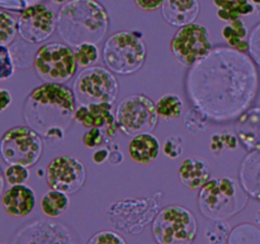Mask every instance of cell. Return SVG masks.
<instances>
[{
  "mask_svg": "<svg viewBox=\"0 0 260 244\" xmlns=\"http://www.w3.org/2000/svg\"><path fill=\"white\" fill-rule=\"evenodd\" d=\"M147 50L139 30H118L108 37L103 47L107 68L119 75H131L142 68Z\"/></svg>",
  "mask_w": 260,
  "mask_h": 244,
  "instance_id": "5",
  "label": "cell"
},
{
  "mask_svg": "<svg viewBox=\"0 0 260 244\" xmlns=\"http://www.w3.org/2000/svg\"><path fill=\"white\" fill-rule=\"evenodd\" d=\"M18 32V20L4 9L0 13V45L8 46L14 41Z\"/></svg>",
  "mask_w": 260,
  "mask_h": 244,
  "instance_id": "30",
  "label": "cell"
},
{
  "mask_svg": "<svg viewBox=\"0 0 260 244\" xmlns=\"http://www.w3.org/2000/svg\"><path fill=\"white\" fill-rule=\"evenodd\" d=\"M180 182L189 190H201L211 179V168L201 157H188L178 169Z\"/></svg>",
  "mask_w": 260,
  "mask_h": 244,
  "instance_id": "18",
  "label": "cell"
},
{
  "mask_svg": "<svg viewBox=\"0 0 260 244\" xmlns=\"http://www.w3.org/2000/svg\"><path fill=\"white\" fill-rule=\"evenodd\" d=\"M5 212L13 218H24L29 215L36 206L35 190L25 185L10 186L2 197Z\"/></svg>",
  "mask_w": 260,
  "mask_h": 244,
  "instance_id": "16",
  "label": "cell"
},
{
  "mask_svg": "<svg viewBox=\"0 0 260 244\" xmlns=\"http://www.w3.org/2000/svg\"><path fill=\"white\" fill-rule=\"evenodd\" d=\"M157 244H159V243H157Z\"/></svg>",
  "mask_w": 260,
  "mask_h": 244,
  "instance_id": "46",
  "label": "cell"
},
{
  "mask_svg": "<svg viewBox=\"0 0 260 244\" xmlns=\"http://www.w3.org/2000/svg\"><path fill=\"white\" fill-rule=\"evenodd\" d=\"M156 109L159 117L162 119H177L182 116L183 112V101L178 94L169 93L160 97L156 102Z\"/></svg>",
  "mask_w": 260,
  "mask_h": 244,
  "instance_id": "25",
  "label": "cell"
},
{
  "mask_svg": "<svg viewBox=\"0 0 260 244\" xmlns=\"http://www.w3.org/2000/svg\"><path fill=\"white\" fill-rule=\"evenodd\" d=\"M210 122L211 118L208 114L197 106L190 107L184 114V125L188 132L192 135H201L207 131Z\"/></svg>",
  "mask_w": 260,
  "mask_h": 244,
  "instance_id": "27",
  "label": "cell"
},
{
  "mask_svg": "<svg viewBox=\"0 0 260 244\" xmlns=\"http://www.w3.org/2000/svg\"><path fill=\"white\" fill-rule=\"evenodd\" d=\"M184 140L179 135H172L165 139L162 145V152L170 159H178L184 151Z\"/></svg>",
  "mask_w": 260,
  "mask_h": 244,
  "instance_id": "35",
  "label": "cell"
},
{
  "mask_svg": "<svg viewBox=\"0 0 260 244\" xmlns=\"http://www.w3.org/2000/svg\"><path fill=\"white\" fill-rule=\"evenodd\" d=\"M74 52H75L78 65L84 69L91 68V66L95 65L99 60V56H101L96 43L91 42L81 43L78 47L74 48Z\"/></svg>",
  "mask_w": 260,
  "mask_h": 244,
  "instance_id": "29",
  "label": "cell"
},
{
  "mask_svg": "<svg viewBox=\"0 0 260 244\" xmlns=\"http://www.w3.org/2000/svg\"><path fill=\"white\" fill-rule=\"evenodd\" d=\"M75 121L88 129H102L109 142L116 137L118 130L116 116L112 112V104L109 103L79 104L75 112Z\"/></svg>",
  "mask_w": 260,
  "mask_h": 244,
  "instance_id": "15",
  "label": "cell"
},
{
  "mask_svg": "<svg viewBox=\"0 0 260 244\" xmlns=\"http://www.w3.org/2000/svg\"><path fill=\"white\" fill-rule=\"evenodd\" d=\"M108 28V14L96 0H69L57 14L58 35L74 48L85 42H101Z\"/></svg>",
  "mask_w": 260,
  "mask_h": 244,
  "instance_id": "3",
  "label": "cell"
},
{
  "mask_svg": "<svg viewBox=\"0 0 260 244\" xmlns=\"http://www.w3.org/2000/svg\"><path fill=\"white\" fill-rule=\"evenodd\" d=\"M135 4L145 12H154V10L160 9L164 4L165 0H134Z\"/></svg>",
  "mask_w": 260,
  "mask_h": 244,
  "instance_id": "38",
  "label": "cell"
},
{
  "mask_svg": "<svg viewBox=\"0 0 260 244\" xmlns=\"http://www.w3.org/2000/svg\"><path fill=\"white\" fill-rule=\"evenodd\" d=\"M231 228L226 220H211L205 228V239L208 244L228 243Z\"/></svg>",
  "mask_w": 260,
  "mask_h": 244,
  "instance_id": "28",
  "label": "cell"
},
{
  "mask_svg": "<svg viewBox=\"0 0 260 244\" xmlns=\"http://www.w3.org/2000/svg\"><path fill=\"white\" fill-rule=\"evenodd\" d=\"M218 8L217 17L225 22H233L241 15H250L255 12V5L250 0H213Z\"/></svg>",
  "mask_w": 260,
  "mask_h": 244,
  "instance_id": "22",
  "label": "cell"
},
{
  "mask_svg": "<svg viewBox=\"0 0 260 244\" xmlns=\"http://www.w3.org/2000/svg\"><path fill=\"white\" fill-rule=\"evenodd\" d=\"M170 51L180 65L193 68L212 51L210 32L200 23L183 25L170 42Z\"/></svg>",
  "mask_w": 260,
  "mask_h": 244,
  "instance_id": "11",
  "label": "cell"
},
{
  "mask_svg": "<svg viewBox=\"0 0 260 244\" xmlns=\"http://www.w3.org/2000/svg\"><path fill=\"white\" fill-rule=\"evenodd\" d=\"M197 230L196 216L180 205L165 206L152 221V235L159 244H192Z\"/></svg>",
  "mask_w": 260,
  "mask_h": 244,
  "instance_id": "6",
  "label": "cell"
},
{
  "mask_svg": "<svg viewBox=\"0 0 260 244\" xmlns=\"http://www.w3.org/2000/svg\"><path fill=\"white\" fill-rule=\"evenodd\" d=\"M160 198H161V192H156L145 198H134V200L128 198V200L114 202L107 212L108 220L118 230L134 234L140 233L145 228V225L149 224L151 219L156 215L137 212L159 210Z\"/></svg>",
  "mask_w": 260,
  "mask_h": 244,
  "instance_id": "12",
  "label": "cell"
},
{
  "mask_svg": "<svg viewBox=\"0 0 260 244\" xmlns=\"http://www.w3.org/2000/svg\"><path fill=\"white\" fill-rule=\"evenodd\" d=\"M251 3H253L254 5H256V7H260V0H250Z\"/></svg>",
  "mask_w": 260,
  "mask_h": 244,
  "instance_id": "44",
  "label": "cell"
},
{
  "mask_svg": "<svg viewBox=\"0 0 260 244\" xmlns=\"http://www.w3.org/2000/svg\"><path fill=\"white\" fill-rule=\"evenodd\" d=\"M239 139L236 135L223 131L221 134H215L211 136L210 149L216 154H220L223 150H235L239 146Z\"/></svg>",
  "mask_w": 260,
  "mask_h": 244,
  "instance_id": "31",
  "label": "cell"
},
{
  "mask_svg": "<svg viewBox=\"0 0 260 244\" xmlns=\"http://www.w3.org/2000/svg\"><path fill=\"white\" fill-rule=\"evenodd\" d=\"M88 244H127L121 234L113 230H102L94 234Z\"/></svg>",
  "mask_w": 260,
  "mask_h": 244,
  "instance_id": "36",
  "label": "cell"
},
{
  "mask_svg": "<svg viewBox=\"0 0 260 244\" xmlns=\"http://www.w3.org/2000/svg\"><path fill=\"white\" fill-rule=\"evenodd\" d=\"M3 175L9 186L24 185L29 178V170H28V167H24V165L9 164L5 168Z\"/></svg>",
  "mask_w": 260,
  "mask_h": 244,
  "instance_id": "32",
  "label": "cell"
},
{
  "mask_svg": "<svg viewBox=\"0 0 260 244\" xmlns=\"http://www.w3.org/2000/svg\"><path fill=\"white\" fill-rule=\"evenodd\" d=\"M81 141L89 149H96V147L104 146V144L108 145L111 142L107 139L106 134L102 129L98 127H93V129H89V131H86L85 134L81 137Z\"/></svg>",
  "mask_w": 260,
  "mask_h": 244,
  "instance_id": "34",
  "label": "cell"
},
{
  "mask_svg": "<svg viewBox=\"0 0 260 244\" xmlns=\"http://www.w3.org/2000/svg\"><path fill=\"white\" fill-rule=\"evenodd\" d=\"M57 28V17L45 4L28 5L18 18V33L29 43H41Z\"/></svg>",
  "mask_w": 260,
  "mask_h": 244,
  "instance_id": "14",
  "label": "cell"
},
{
  "mask_svg": "<svg viewBox=\"0 0 260 244\" xmlns=\"http://www.w3.org/2000/svg\"><path fill=\"white\" fill-rule=\"evenodd\" d=\"M117 126L127 136H137L154 131L159 121L156 103L144 94H132L116 107Z\"/></svg>",
  "mask_w": 260,
  "mask_h": 244,
  "instance_id": "8",
  "label": "cell"
},
{
  "mask_svg": "<svg viewBox=\"0 0 260 244\" xmlns=\"http://www.w3.org/2000/svg\"><path fill=\"white\" fill-rule=\"evenodd\" d=\"M255 223L258 224V226L260 228V206H259L258 210H256V212H255Z\"/></svg>",
  "mask_w": 260,
  "mask_h": 244,
  "instance_id": "42",
  "label": "cell"
},
{
  "mask_svg": "<svg viewBox=\"0 0 260 244\" xmlns=\"http://www.w3.org/2000/svg\"><path fill=\"white\" fill-rule=\"evenodd\" d=\"M239 177L248 195L260 201V151L246 155L240 165Z\"/></svg>",
  "mask_w": 260,
  "mask_h": 244,
  "instance_id": "21",
  "label": "cell"
},
{
  "mask_svg": "<svg viewBox=\"0 0 260 244\" xmlns=\"http://www.w3.org/2000/svg\"><path fill=\"white\" fill-rule=\"evenodd\" d=\"M45 175L50 190L73 195L81 190L85 183L86 170L76 157L60 155L48 163Z\"/></svg>",
  "mask_w": 260,
  "mask_h": 244,
  "instance_id": "13",
  "label": "cell"
},
{
  "mask_svg": "<svg viewBox=\"0 0 260 244\" xmlns=\"http://www.w3.org/2000/svg\"><path fill=\"white\" fill-rule=\"evenodd\" d=\"M37 175H38V177H41V175H43V170H42V169H38Z\"/></svg>",
  "mask_w": 260,
  "mask_h": 244,
  "instance_id": "45",
  "label": "cell"
},
{
  "mask_svg": "<svg viewBox=\"0 0 260 244\" xmlns=\"http://www.w3.org/2000/svg\"><path fill=\"white\" fill-rule=\"evenodd\" d=\"M249 53L254 63L260 66V23L253 28L249 35Z\"/></svg>",
  "mask_w": 260,
  "mask_h": 244,
  "instance_id": "37",
  "label": "cell"
},
{
  "mask_svg": "<svg viewBox=\"0 0 260 244\" xmlns=\"http://www.w3.org/2000/svg\"><path fill=\"white\" fill-rule=\"evenodd\" d=\"M15 63L8 46H0V80H7L14 75Z\"/></svg>",
  "mask_w": 260,
  "mask_h": 244,
  "instance_id": "33",
  "label": "cell"
},
{
  "mask_svg": "<svg viewBox=\"0 0 260 244\" xmlns=\"http://www.w3.org/2000/svg\"><path fill=\"white\" fill-rule=\"evenodd\" d=\"M109 154H111V149H109V145H106V146L96 147L95 151L91 155V159L95 164H103L106 160L109 159Z\"/></svg>",
  "mask_w": 260,
  "mask_h": 244,
  "instance_id": "39",
  "label": "cell"
},
{
  "mask_svg": "<svg viewBox=\"0 0 260 244\" xmlns=\"http://www.w3.org/2000/svg\"><path fill=\"white\" fill-rule=\"evenodd\" d=\"M70 205V198L66 193L60 191L50 190L43 195L41 201L42 212L48 218H60L68 211Z\"/></svg>",
  "mask_w": 260,
  "mask_h": 244,
  "instance_id": "24",
  "label": "cell"
},
{
  "mask_svg": "<svg viewBox=\"0 0 260 244\" xmlns=\"http://www.w3.org/2000/svg\"><path fill=\"white\" fill-rule=\"evenodd\" d=\"M256 64L233 47L212 48L188 71L185 90L193 106L200 107L217 124L239 118L258 96Z\"/></svg>",
  "mask_w": 260,
  "mask_h": 244,
  "instance_id": "1",
  "label": "cell"
},
{
  "mask_svg": "<svg viewBox=\"0 0 260 244\" xmlns=\"http://www.w3.org/2000/svg\"><path fill=\"white\" fill-rule=\"evenodd\" d=\"M73 47L61 42H48L41 46L33 57V68L45 83L65 84L78 69Z\"/></svg>",
  "mask_w": 260,
  "mask_h": 244,
  "instance_id": "7",
  "label": "cell"
},
{
  "mask_svg": "<svg viewBox=\"0 0 260 244\" xmlns=\"http://www.w3.org/2000/svg\"><path fill=\"white\" fill-rule=\"evenodd\" d=\"M160 152V142L152 134H141L132 137L128 144L129 158L137 164H150Z\"/></svg>",
  "mask_w": 260,
  "mask_h": 244,
  "instance_id": "20",
  "label": "cell"
},
{
  "mask_svg": "<svg viewBox=\"0 0 260 244\" xmlns=\"http://www.w3.org/2000/svg\"><path fill=\"white\" fill-rule=\"evenodd\" d=\"M200 13L198 0H165L161 7L164 19L174 27L194 23Z\"/></svg>",
  "mask_w": 260,
  "mask_h": 244,
  "instance_id": "19",
  "label": "cell"
},
{
  "mask_svg": "<svg viewBox=\"0 0 260 244\" xmlns=\"http://www.w3.org/2000/svg\"><path fill=\"white\" fill-rule=\"evenodd\" d=\"M109 149H111V154H109V163L113 165H119L123 160V152L119 150L118 145L117 144H108Z\"/></svg>",
  "mask_w": 260,
  "mask_h": 244,
  "instance_id": "40",
  "label": "cell"
},
{
  "mask_svg": "<svg viewBox=\"0 0 260 244\" xmlns=\"http://www.w3.org/2000/svg\"><path fill=\"white\" fill-rule=\"evenodd\" d=\"M76 97L69 86L58 83H43L33 89L23 107L27 126L37 131L48 146L62 141L75 119Z\"/></svg>",
  "mask_w": 260,
  "mask_h": 244,
  "instance_id": "2",
  "label": "cell"
},
{
  "mask_svg": "<svg viewBox=\"0 0 260 244\" xmlns=\"http://www.w3.org/2000/svg\"><path fill=\"white\" fill-rule=\"evenodd\" d=\"M249 197L240 179L213 178L200 190L198 207L201 214L210 220H226L241 212L248 205Z\"/></svg>",
  "mask_w": 260,
  "mask_h": 244,
  "instance_id": "4",
  "label": "cell"
},
{
  "mask_svg": "<svg viewBox=\"0 0 260 244\" xmlns=\"http://www.w3.org/2000/svg\"><path fill=\"white\" fill-rule=\"evenodd\" d=\"M246 36H248V27L240 18L229 22V24L222 28V37L225 38L226 42L230 45V47L241 52L249 51V40L246 41Z\"/></svg>",
  "mask_w": 260,
  "mask_h": 244,
  "instance_id": "23",
  "label": "cell"
},
{
  "mask_svg": "<svg viewBox=\"0 0 260 244\" xmlns=\"http://www.w3.org/2000/svg\"><path fill=\"white\" fill-rule=\"evenodd\" d=\"M236 136L246 151H260V107L249 108L239 117Z\"/></svg>",
  "mask_w": 260,
  "mask_h": 244,
  "instance_id": "17",
  "label": "cell"
},
{
  "mask_svg": "<svg viewBox=\"0 0 260 244\" xmlns=\"http://www.w3.org/2000/svg\"><path fill=\"white\" fill-rule=\"evenodd\" d=\"M228 244H260V228L250 223H244L231 229Z\"/></svg>",
  "mask_w": 260,
  "mask_h": 244,
  "instance_id": "26",
  "label": "cell"
},
{
  "mask_svg": "<svg viewBox=\"0 0 260 244\" xmlns=\"http://www.w3.org/2000/svg\"><path fill=\"white\" fill-rule=\"evenodd\" d=\"M0 97H2V108L0 109H2V112H4L10 106V103H12V94L7 89L3 88L0 90Z\"/></svg>",
  "mask_w": 260,
  "mask_h": 244,
  "instance_id": "41",
  "label": "cell"
},
{
  "mask_svg": "<svg viewBox=\"0 0 260 244\" xmlns=\"http://www.w3.org/2000/svg\"><path fill=\"white\" fill-rule=\"evenodd\" d=\"M52 2L56 3V4H66L68 0H52Z\"/></svg>",
  "mask_w": 260,
  "mask_h": 244,
  "instance_id": "43",
  "label": "cell"
},
{
  "mask_svg": "<svg viewBox=\"0 0 260 244\" xmlns=\"http://www.w3.org/2000/svg\"><path fill=\"white\" fill-rule=\"evenodd\" d=\"M42 151V137L32 127L15 126L3 134L0 152L8 164L33 167L41 159Z\"/></svg>",
  "mask_w": 260,
  "mask_h": 244,
  "instance_id": "10",
  "label": "cell"
},
{
  "mask_svg": "<svg viewBox=\"0 0 260 244\" xmlns=\"http://www.w3.org/2000/svg\"><path fill=\"white\" fill-rule=\"evenodd\" d=\"M73 90L79 104H113L119 85L113 71L103 66H91L76 76Z\"/></svg>",
  "mask_w": 260,
  "mask_h": 244,
  "instance_id": "9",
  "label": "cell"
}]
</instances>
